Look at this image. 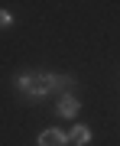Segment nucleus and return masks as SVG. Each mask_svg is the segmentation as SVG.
Here are the masks:
<instances>
[{
	"mask_svg": "<svg viewBox=\"0 0 120 146\" xmlns=\"http://www.w3.org/2000/svg\"><path fill=\"white\" fill-rule=\"evenodd\" d=\"M58 84V78H52V75H20L16 78V88L32 94V98H42V94H49Z\"/></svg>",
	"mask_w": 120,
	"mask_h": 146,
	"instance_id": "f257e3e1",
	"label": "nucleus"
},
{
	"mask_svg": "<svg viewBox=\"0 0 120 146\" xmlns=\"http://www.w3.org/2000/svg\"><path fill=\"white\" fill-rule=\"evenodd\" d=\"M65 143H68V133L55 130V127H49V130L39 133V146H65Z\"/></svg>",
	"mask_w": 120,
	"mask_h": 146,
	"instance_id": "f03ea898",
	"label": "nucleus"
},
{
	"mask_svg": "<svg viewBox=\"0 0 120 146\" xmlns=\"http://www.w3.org/2000/svg\"><path fill=\"white\" fill-rule=\"evenodd\" d=\"M88 140H91V130H88V127H81V123H75V127H72V133H68V143L84 146Z\"/></svg>",
	"mask_w": 120,
	"mask_h": 146,
	"instance_id": "7ed1b4c3",
	"label": "nucleus"
},
{
	"mask_svg": "<svg viewBox=\"0 0 120 146\" xmlns=\"http://www.w3.org/2000/svg\"><path fill=\"white\" fill-rule=\"evenodd\" d=\"M58 114H62V117H75V114H78V98L65 94V98L58 101Z\"/></svg>",
	"mask_w": 120,
	"mask_h": 146,
	"instance_id": "20e7f679",
	"label": "nucleus"
},
{
	"mask_svg": "<svg viewBox=\"0 0 120 146\" xmlns=\"http://www.w3.org/2000/svg\"><path fill=\"white\" fill-rule=\"evenodd\" d=\"M10 23H13V16L7 13V10H0V26H10Z\"/></svg>",
	"mask_w": 120,
	"mask_h": 146,
	"instance_id": "39448f33",
	"label": "nucleus"
}]
</instances>
